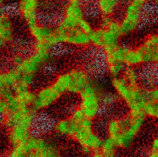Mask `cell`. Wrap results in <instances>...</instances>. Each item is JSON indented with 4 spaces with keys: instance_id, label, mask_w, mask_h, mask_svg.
I'll list each match as a JSON object with an SVG mask.
<instances>
[{
    "instance_id": "cell-14",
    "label": "cell",
    "mask_w": 158,
    "mask_h": 157,
    "mask_svg": "<svg viewBox=\"0 0 158 157\" xmlns=\"http://www.w3.org/2000/svg\"><path fill=\"white\" fill-rule=\"evenodd\" d=\"M137 47L143 56L144 64H157L158 61V38L157 34H150Z\"/></svg>"
},
{
    "instance_id": "cell-24",
    "label": "cell",
    "mask_w": 158,
    "mask_h": 157,
    "mask_svg": "<svg viewBox=\"0 0 158 157\" xmlns=\"http://www.w3.org/2000/svg\"><path fill=\"white\" fill-rule=\"evenodd\" d=\"M99 151L103 157H118V148L113 141L106 138L103 139Z\"/></svg>"
},
{
    "instance_id": "cell-9",
    "label": "cell",
    "mask_w": 158,
    "mask_h": 157,
    "mask_svg": "<svg viewBox=\"0 0 158 157\" xmlns=\"http://www.w3.org/2000/svg\"><path fill=\"white\" fill-rule=\"evenodd\" d=\"M24 143L30 157H63L56 143L46 137L34 134Z\"/></svg>"
},
{
    "instance_id": "cell-5",
    "label": "cell",
    "mask_w": 158,
    "mask_h": 157,
    "mask_svg": "<svg viewBox=\"0 0 158 157\" xmlns=\"http://www.w3.org/2000/svg\"><path fill=\"white\" fill-rule=\"evenodd\" d=\"M51 53H46L33 49L26 57H19L15 62L14 69L19 74L21 82L31 86L36 76L50 61Z\"/></svg>"
},
{
    "instance_id": "cell-28",
    "label": "cell",
    "mask_w": 158,
    "mask_h": 157,
    "mask_svg": "<svg viewBox=\"0 0 158 157\" xmlns=\"http://www.w3.org/2000/svg\"><path fill=\"white\" fill-rule=\"evenodd\" d=\"M125 67L126 66L121 63H116L106 66L108 73L112 78L121 76Z\"/></svg>"
},
{
    "instance_id": "cell-16",
    "label": "cell",
    "mask_w": 158,
    "mask_h": 157,
    "mask_svg": "<svg viewBox=\"0 0 158 157\" xmlns=\"http://www.w3.org/2000/svg\"><path fill=\"white\" fill-rule=\"evenodd\" d=\"M71 77L72 86L71 93L79 94L93 81L88 72L85 70L76 68L69 71Z\"/></svg>"
},
{
    "instance_id": "cell-31",
    "label": "cell",
    "mask_w": 158,
    "mask_h": 157,
    "mask_svg": "<svg viewBox=\"0 0 158 157\" xmlns=\"http://www.w3.org/2000/svg\"><path fill=\"white\" fill-rule=\"evenodd\" d=\"M145 157H158V150L149 149Z\"/></svg>"
},
{
    "instance_id": "cell-33",
    "label": "cell",
    "mask_w": 158,
    "mask_h": 157,
    "mask_svg": "<svg viewBox=\"0 0 158 157\" xmlns=\"http://www.w3.org/2000/svg\"><path fill=\"white\" fill-rule=\"evenodd\" d=\"M5 6V2L2 0H0V12L3 11V7Z\"/></svg>"
},
{
    "instance_id": "cell-2",
    "label": "cell",
    "mask_w": 158,
    "mask_h": 157,
    "mask_svg": "<svg viewBox=\"0 0 158 157\" xmlns=\"http://www.w3.org/2000/svg\"><path fill=\"white\" fill-rule=\"evenodd\" d=\"M68 117L72 123L70 138L86 154L91 155L99 151L103 139L95 132L93 121L86 118L78 107Z\"/></svg>"
},
{
    "instance_id": "cell-20",
    "label": "cell",
    "mask_w": 158,
    "mask_h": 157,
    "mask_svg": "<svg viewBox=\"0 0 158 157\" xmlns=\"http://www.w3.org/2000/svg\"><path fill=\"white\" fill-rule=\"evenodd\" d=\"M144 64L143 56L138 48L127 47L124 56V65L126 67L135 68Z\"/></svg>"
},
{
    "instance_id": "cell-11",
    "label": "cell",
    "mask_w": 158,
    "mask_h": 157,
    "mask_svg": "<svg viewBox=\"0 0 158 157\" xmlns=\"http://www.w3.org/2000/svg\"><path fill=\"white\" fill-rule=\"evenodd\" d=\"M30 36L35 43L46 44L51 47H55L58 44L55 27L40 22L28 27Z\"/></svg>"
},
{
    "instance_id": "cell-17",
    "label": "cell",
    "mask_w": 158,
    "mask_h": 157,
    "mask_svg": "<svg viewBox=\"0 0 158 157\" xmlns=\"http://www.w3.org/2000/svg\"><path fill=\"white\" fill-rule=\"evenodd\" d=\"M66 31V44L77 47H86L91 45L89 35L83 33L78 28Z\"/></svg>"
},
{
    "instance_id": "cell-27",
    "label": "cell",
    "mask_w": 158,
    "mask_h": 157,
    "mask_svg": "<svg viewBox=\"0 0 158 157\" xmlns=\"http://www.w3.org/2000/svg\"><path fill=\"white\" fill-rule=\"evenodd\" d=\"M8 157H30V153L24 143L11 147L7 155Z\"/></svg>"
},
{
    "instance_id": "cell-6",
    "label": "cell",
    "mask_w": 158,
    "mask_h": 157,
    "mask_svg": "<svg viewBox=\"0 0 158 157\" xmlns=\"http://www.w3.org/2000/svg\"><path fill=\"white\" fill-rule=\"evenodd\" d=\"M116 94L125 103L129 111H142L146 101L145 90L139 84H130L122 76L112 78Z\"/></svg>"
},
{
    "instance_id": "cell-22",
    "label": "cell",
    "mask_w": 158,
    "mask_h": 157,
    "mask_svg": "<svg viewBox=\"0 0 158 157\" xmlns=\"http://www.w3.org/2000/svg\"><path fill=\"white\" fill-rule=\"evenodd\" d=\"M54 132L60 137L70 138L72 132V123L69 117L60 119L52 126Z\"/></svg>"
},
{
    "instance_id": "cell-8",
    "label": "cell",
    "mask_w": 158,
    "mask_h": 157,
    "mask_svg": "<svg viewBox=\"0 0 158 157\" xmlns=\"http://www.w3.org/2000/svg\"><path fill=\"white\" fill-rule=\"evenodd\" d=\"M146 3L144 0H133L127 3L119 21L123 36L133 33L139 28Z\"/></svg>"
},
{
    "instance_id": "cell-23",
    "label": "cell",
    "mask_w": 158,
    "mask_h": 157,
    "mask_svg": "<svg viewBox=\"0 0 158 157\" xmlns=\"http://www.w3.org/2000/svg\"><path fill=\"white\" fill-rule=\"evenodd\" d=\"M122 129V123L121 118H112L110 119L106 125V132L107 138L114 142Z\"/></svg>"
},
{
    "instance_id": "cell-29",
    "label": "cell",
    "mask_w": 158,
    "mask_h": 157,
    "mask_svg": "<svg viewBox=\"0 0 158 157\" xmlns=\"http://www.w3.org/2000/svg\"><path fill=\"white\" fill-rule=\"evenodd\" d=\"M78 28L88 35H89L94 30L92 24L86 18L81 22L80 24L79 25Z\"/></svg>"
},
{
    "instance_id": "cell-25",
    "label": "cell",
    "mask_w": 158,
    "mask_h": 157,
    "mask_svg": "<svg viewBox=\"0 0 158 157\" xmlns=\"http://www.w3.org/2000/svg\"><path fill=\"white\" fill-rule=\"evenodd\" d=\"M143 112L146 119H157L158 117V101L146 100Z\"/></svg>"
},
{
    "instance_id": "cell-7",
    "label": "cell",
    "mask_w": 158,
    "mask_h": 157,
    "mask_svg": "<svg viewBox=\"0 0 158 157\" xmlns=\"http://www.w3.org/2000/svg\"><path fill=\"white\" fill-rule=\"evenodd\" d=\"M80 103L77 107L85 117L94 121L102 111V93L101 87L93 82L78 94Z\"/></svg>"
},
{
    "instance_id": "cell-30",
    "label": "cell",
    "mask_w": 158,
    "mask_h": 157,
    "mask_svg": "<svg viewBox=\"0 0 158 157\" xmlns=\"http://www.w3.org/2000/svg\"><path fill=\"white\" fill-rule=\"evenodd\" d=\"M8 112V102L0 97V118L2 119Z\"/></svg>"
},
{
    "instance_id": "cell-3",
    "label": "cell",
    "mask_w": 158,
    "mask_h": 157,
    "mask_svg": "<svg viewBox=\"0 0 158 157\" xmlns=\"http://www.w3.org/2000/svg\"><path fill=\"white\" fill-rule=\"evenodd\" d=\"M122 37L119 21L113 17L102 18L101 27L94 29L89 34L91 45L103 51L119 45Z\"/></svg>"
},
{
    "instance_id": "cell-12",
    "label": "cell",
    "mask_w": 158,
    "mask_h": 157,
    "mask_svg": "<svg viewBox=\"0 0 158 157\" xmlns=\"http://www.w3.org/2000/svg\"><path fill=\"white\" fill-rule=\"evenodd\" d=\"M61 96L52 84L43 87L35 92L33 109L36 112L47 109L53 106Z\"/></svg>"
},
{
    "instance_id": "cell-13",
    "label": "cell",
    "mask_w": 158,
    "mask_h": 157,
    "mask_svg": "<svg viewBox=\"0 0 158 157\" xmlns=\"http://www.w3.org/2000/svg\"><path fill=\"white\" fill-rule=\"evenodd\" d=\"M40 8L38 0H21L16 5V11L28 28L39 22Z\"/></svg>"
},
{
    "instance_id": "cell-34",
    "label": "cell",
    "mask_w": 158,
    "mask_h": 157,
    "mask_svg": "<svg viewBox=\"0 0 158 157\" xmlns=\"http://www.w3.org/2000/svg\"><path fill=\"white\" fill-rule=\"evenodd\" d=\"M0 157H8L7 156H0Z\"/></svg>"
},
{
    "instance_id": "cell-21",
    "label": "cell",
    "mask_w": 158,
    "mask_h": 157,
    "mask_svg": "<svg viewBox=\"0 0 158 157\" xmlns=\"http://www.w3.org/2000/svg\"><path fill=\"white\" fill-rule=\"evenodd\" d=\"M55 89L63 95V94L71 93L72 81L69 72H66L59 74L52 83Z\"/></svg>"
},
{
    "instance_id": "cell-26",
    "label": "cell",
    "mask_w": 158,
    "mask_h": 157,
    "mask_svg": "<svg viewBox=\"0 0 158 157\" xmlns=\"http://www.w3.org/2000/svg\"><path fill=\"white\" fill-rule=\"evenodd\" d=\"M121 76L130 84H139V74L133 67H126Z\"/></svg>"
},
{
    "instance_id": "cell-1",
    "label": "cell",
    "mask_w": 158,
    "mask_h": 157,
    "mask_svg": "<svg viewBox=\"0 0 158 157\" xmlns=\"http://www.w3.org/2000/svg\"><path fill=\"white\" fill-rule=\"evenodd\" d=\"M6 128V137L10 147L28 141L33 135L36 112L32 107L10 112L2 119Z\"/></svg>"
},
{
    "instance_id": "cell-19",
    "label": "cell",
    "mask_w": 158,
    "mask_h": 157,
    "mask_svg": "<svg viewBox=\"0 0 158 157\" xmlns=\"http://www.w3.org/2000/svg\"><path fill=\"white\" fill-rule=\"evenodd\" d=\"M119 4V2L117 0H99L96 3V7L102 17H113L116 13Z\"/></svg>"
},
{
    "instance_id": "cell-10",
    "label": "cell",
    "mask_w": 158,
    "mask_h": 157,
    "mask_svg": "<svg viewBox=\"0 0 158 157\" xmlns=\"http://www.w3.org/2000/svg\"><path fill=\"white\" fill-rule=\"evenodd\" d=\"M86 18L83 3L79 0H71L64 8L62 18L58 26L66 30L77 28L81 22Z\"/></svg>"
},
{
    "instance_id": "cell-18",
    "label": "cell",
    "mask_w": 158,
    "mask_h": 157,
    "mask_svg": "<svg viewBox=\"0 0 158 157\" xmlns=\"http://www.w3.org/2000/svg\"><path fill=\"white\" fill-rule=\"evenodd\" d=\"M128 47L119 44L116 47L104 50V59L106 65H111L116 63L124 64V59Z\"/></svg>"
},
{
    "instance_id": "cell-4",
    "label": "cell",
    "mask_w": 158,
    "mask_h": 157,
    "mask_svg": "<svg viewBox=\"0 0 158 157\" xmlns=\"http://www.w3.org/2000/svg\"><path fill=\"white\" fill-rule=\"evenodd\" d=\"M121 119V132L114 142L118 149L126 150L133 145L147 119L142 111H129Z\"/></svg>"
},
{
    "instance_id": "cell-15",
    "label": "cell",
    "mask_w": 158,
    "mask_h": 157,
    "mask_svg": "<svg viewBox=\"0 0 158 157\" xmlns=\"http://www.w3.org/2000/svg\"><path fill=\"white\" fill-rule=\"evenodd\" d=\"M15 36V26L10 14L4 10L0 12V48L10 44Z\"/></svg>"
},
{
    "instance_id": "cell-32",
    "label": "cell",
    "mask_w": 158,
    "mask_h": 157,
    "mask_svg": "<svg viewBox=\"0 0 158 157\" xmlns=\"http://www.w3.org/2000/svg\"><path fill=\"white\" fill-rule=\"evenodd\" d=\"M89 157H103V156L102 155V154L101 153V152L99 151H96L91 155H89Z\"/></svg>"
}]
</instances>
